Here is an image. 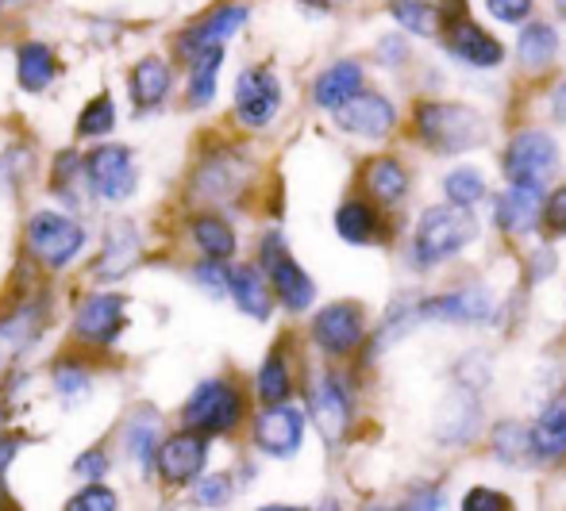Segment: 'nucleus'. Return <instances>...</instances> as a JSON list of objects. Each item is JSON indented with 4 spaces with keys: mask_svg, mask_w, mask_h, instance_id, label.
<instances>
[{
    "mask_svg": "<svg viewBox=\"0 0 566 511\" xmlns=\"http://www.w3.org/2000/svg\"><path fill=\"white\" fill-rule=\"evenodd\" d=\"M59 74V58L46 43H23L15 51V77H20V89L28 93H43L46 85Z\"/></svg>",
    "mask_w": 566,
    "mask_h": 511,
    "instance_id": "c756f323",
    "label": "nucleus"
},
{
    "mask_svg": "<svg viewBox=\"0 0 566 511\" xmlns=\"http://www.w3.org/2000/svg\"><path fill=\"white\" fill-rule=\"evenodd\" d=\"M90 388H93V377L82 370V365H74L70 358L54 365V393H59L62 404L74 408V404H82L85 396H90Z\"/></svg>",
    "mask_w": 566,
    "mask_h": 511,
    "instance_id": "a19ab883",
    "label": "nucleus"
},
{
    "mask_svg": "<svg viewBox=\"0 0 566 511\" xmlns=\"http://www.w3.org/2000/svg\"><path fill=\"white\" fill-rule=\"evenodd\" d=\"M170 93V66L163 58H143L132 70V100L135 108H158Z\"/></svg>",
    "mask_w": 566,
    "mask_h": 511,
    "instance_id": "473e14b6",
    "label": "nucleus"
},
{
    "mask_svg": "<svg viewBox=\"0 0 566 511\" xmlns=\"http://www.w3.org/2000/svg\"><path fill=\"white\" fill-rule=\"evenodd\" d=\"M186 430H197L205 438L235 435L247 423V393L231 377H209L189 393L181 408Z\"/></svg>",
    "mask_w": 566,
    "mask_h": 511,
    "instance_id": "39448f33",
    "label": "nucleus"
},
{
    "mask_svg": "<svg viewBox=\"0 0 566 511\" xmlns=\"http://www.w3.org/2000/svg\"><path fill=\"white\" fill-rule=\"evenodd\" d=\"M85 246L82 223H74L62 212H35L28 220V251L43 262L46 269H66Z\"/></svg>",
    "mask_w": 566,
    "mask_h": 511,
    "instance_id": "9b49d317",
    "label": "nucleus"
},
{
    "mask_svg": "<svg viewBox=\"0 0 566 511\" xmlns=\"http://www.w3.org/2000/svg\"><path fill=\"white\" fill-rule=\"evenodd\" d=\"M524 266H528V285H539V281H547V277L555 274V269H559V262H555V251H552V243H539L536 251L528 254V262H524Z\"/></svg>",
    "mask_w": 566,
    "mask_h": 511,
    "instance_id": "09e8293b",
    "label": "nucleus"
},
{
    "mask_svg": "<svg viewBox=\"0 0 566 511\" xmlns=\"http://www.w3.org/2000/svg\"><path fill=\"white\" fill-rule=\"evenodd\" d=\"M247 173H251V162H247L243 155H235V150H220V155H212L209 162L197 170L193 189H197L201 201L224 204V201H235V196L243 193Z\"/></svg>",
    "mask_w": 566,
    "mask_h": 511,
    "instance_id": "a211bd4d",
    "label": "nucleus"
},
{
    "mask_svg": "<svg viewBox=\"0 0 566 511\" xmlns=\"http://www.w3.org/2000/svg\"><path fill=\"white\" fill-rule=\"evenodd\" d=\"M485 193H490V185H485L482 170L459 166V170H451L448 178H443V196H448V204H454V207L474 212V207L485 201Z\"/></svg>",
    "mask_w": 566,
    "mask_h": 511,
    "instance_id": "c9c22d12",
    "label": "nucleus"
},
{
    "mask_svg": "<svg viewBox=\"0 0 566 511\" xmlns=\"http://www.w3.org/2000/svg\"><path fill=\"white\" fill-rule=\"evenodd\" d=\"M336 235L347 246H374L386 243V220H381V207L366 196H350L336 207Z\"/></svg>",
    "mask_w": 566,
    "mask_h": 511,
    "instance_id": "5701e85b",
    "label": "nucleus"
},
{
    "mask_svg": "<svg viewBox=\"0 0 566 511\" xmlns=\"http://www.w3.org/2000/svg\"><path fill=\"white\" fill-rule=\"evenodd\" d=\"M485 454H490L493 466L509 469V473H528L532 466V438H528V419H516V415H501L490 423V435H485Z\"/></svg>",
    "mask_w": 566,
    "mask_h": 511,
    "instance_id": "aec40b11",
    "label": "nucleus"
},
{
    "mask_svg": "<svg viewBox=\"0 0 566 511\" xmlns=\"http://www.w3.org/2000/svg\"><path fill=\"white\" fill-rule=\"evenodd\" d=\"M451 385L470 388V393H490L493 385V362H490V350L474 347L451 365Z\"/></svg>",
    "mask_w": 566,
    "mask_h": 511,
    "instance_id": "e433bc0d",
    "label": "nucleus"
},
{
    "mask_svg": "<svg viewBox=\"0 0 566 511\" xmlns=\"http://www.w3.org/2000/svg\"><path fill=\"white\" fill-rule=\"evenodd\" d=\"M544 189H513L493 201V227L505 238H524L544 223Z\"/></svg>",
    "mask_w": 566,
    "mask_h": 511,
    "instance_id": "412c9836",
    "label": "nucleus"
},
{
    "mask_svg": "<svg viewBox=\"0 0 566 511\" xmlns=\"http://www.w3.org/2000/svg\"><path fill=\"white\" fill-rule=\"evenodd\" d=\"M555 4H559V12H563V20H566V0H555Z\"/></svg>",
    "mask_w": 566,
    "mask_h": 511,
    "instance_id": "052dcab7",
    "label": "nucleus"
},
{
    "mask_svg": "<svg viewBox=\"0 0 566 511\" xmlns=\"http://www.w3.org/2000/svg\"><path fill=\"white\" fill-rule=\"evenodd\" d=\"M20 162L28 166V158H23L20 150H8V155H0V185H4V181H12L15 173H20Z\"/></svg>",
    "mask_w": 566,
    "mask_h": 511,
    "instance_id": "864d4df0",
    "label": "nucleus"
},
{
    "mask_svg": "<svg viewBox=\"0 0 566 511\" xmlns=\"http://www.w3.org/2000/svg\"><path fill=\"white\" fill-rule=\"evenodd\" d=\"M417 135L436 155H467L490 142V124L470 104L424 100L417 104Z\"/></svg>",
    "mask_w": 566,
    "mask_h": 511,
    "instance_id": "7ed1b4c3",
    "label": "nucleus"
},
{
    "mask_svg": "<svg viewBox=\"0 0 566 511\" xmlns=\"http://www.w3.org/2000/svg\"><path fill=\"white\" fill-rule=\"evenodd\" d=\"M308 412L297 404H282V408H259V415L251 419V446L262 458L274 461H293L305 450L308 438Z\"/></svg>",
    "mask_w": 566,
    "mask_h": 511,
    "instance_id": "9d476101",
    "label": "nucleus"
},
{
    "mask_svg": "<svg viewBox=\"0 0 566 511\" xmlns=\"http://www.w3.org/2000/svg\"><path fill=\"white\" fill-rule=\"evenodd\" d=\"M305 412L328 450H343L358 427V377L343 365H324L305 385Z\"/></svg>",
    "mask_w": 566,
    "mask_h": 511,
    "instance_id": "f257e3e1",
    "label": "nucleus"
},
{
    "mask_svg": "<svg viewBox=\"0 0 566 511\" xmlns=\"http://www.w3.org/2000/svg\"><path fill=\"white\" fill-rule=\"evenodd\" d=\"M228 297L235 300V308L243 311V316L259 319V323H266L270 316H274V289H270L266 274H262L259 266H231V289Z\"/></svg>",
    "mask_w": 566,
    "mask_h": 511,
    "instance_id": "bb28decb",
    "label": "nucleus"
},
{
    "mask_svg": "<svg viewBox=\"0 0 566 511\" xmlns=\"http://www.w3.org/2000/svg\"><path fill=\"white\" fill-rule=\"evenodd\" d=\"M370 316L358 300H332V305L316 308L313 323H308V339L328 362H347V358H363L366 342H370Z\"/></svg>",
    "mask_w": 566,
    "mask_h": 511,
    "instance_id": "423d86ee",
    "label": "nucleus"
},
{
    "mask_svg": "<svg viewBox=\"0 0 566 511\" xmlns=\"http://www.w3.org/2000/svg\"><path fill=\"white\" fill-rule=\"evenodd\" d=\"M139 254H143L139 227H135L132 220H113L108 223L105 251H101V258H97V277L101 281H116V277L132 274Z\"/></svg>",
    "mask_w": 566,
    "mask_h": 511,
    "instance_id": "a878e982",
    "label": "nucleus"
},
{
    "mask_svg": "<svg viewBox=\"0 0 566 511\" xmlns=\"http://www.w3.org/2000/svg\"><path fill=\"white\" fill-rule=\"evenodd\" d=\"M189 66H193V74H189V104H209L217 97V74L224 66V46H212Z\"/></svg>",
    "mask_w": 566,
    "mask_h": 511,
    "instance_id": "4c0bfd02",
    "label": "nucleus"
},
{
    "mask_svg": "<svg viewBox=\"0 0 566 511\" xmlns=\"http://www.w3.org/2000/svg\"><path fill=\"white\" fill-rule=\"evenodd\" d=\"M539 231H544L547 243H555V238H566V185L552 189L544 201V223H539Z\"/></svg>",
    "mask_w": 566,
    "mask_h": 511,
    "instance_id": "49530a36",
    "label": "nucleus"
},
{
    "mask_svg": "<svg viewBox=\"0 0 566 511\" xmlns=\"http://www.w3.org/2000/svg\"><path fill=\"white\" fill-rule=\"evenodd\" d=\"M254 511H313V508H305V504H262Z\"/></svg>",
    "mask_w": 566,
    "mask_h": 511,
    "instance_id": "13d9d810",
    "label": "nucleus"
},
{
    "mask_svg": "<svg viewBox=\"0 0 566 511\" xmlns=\"http://www.w3.org/2000/svg\"><path fill=\"white\" fill-rule=\"evenodd\" d=\"M559 170V142L539 127H524L501 155V173L513 189H547Z\"/></svg>",
    "mask_w": 566,
    "mask_h": 511,
    "instance_id": "6e6552de",
    "label": "nucleus"
},
{
    "mask_svg": "<svg viewBox=\"0 0 566 511\" xmlns=\"http://www.w3.org/2000/svg\"><path fill=\"white\" fill-rule=\"evenodd\" d=\"M420 316H424V327H490L501 319V300L485 281H462L420 297Z\"/></svg>",
    "mask_w": 566,
    "mask_h": 511,
    "instance_id": "0eeeda50",
    "label": "nucleus"
},
{
    "mask_svg": "<svg viewBox=\"0 0 566 511\" xmlns=\"http://www.w3.org/2000/svg\"><path fill=\"white\" fill-rule=\"evenodd\" d=\"M235 477L231 473H209V477H201V481L193 485V500L201 508H224L231 497H235Z\"/></svg>",
    "mask_w": 566,
    "mask_h": 511,
    "instance_id": "c03bdc74",
    "label": "nucleus"
},
{
    "mask_svg": "<svg viewBox=\"0 0 566 511\" xmlns=\"http://www.w3.org/2000/svg\"><path fill=\"white\" fill-rule=\"evenodd\" d=\"M74 473H77V477H85V485H101V477L108 473L105 450H85L82 458L74 461Z\"/></svg>",
    "mask_w": 566,
    "mask_h": 511,
    "instance_id": "3c124183",
    "label": "nucleus"
},
{
    "mask_svg": "<svg viewBox=\"0 0 566 511\" xmlns=\"http://www.w3.org/2000/svg\"><path fill=\"white\" fill-rule=\"evenodd\" d=\"M39 334H43V305H20L0 316V381L28 358Z\"/></svg>",
    "mask_w": 566,
    "mask_h": 511,
    "instance_id": "f3484780",
    "label": "nucleus"
},
{
    "mask_svg": "<svg viewBox=\"0 0 566 511\" xmlns=\"http://www.w3.org/2000/svg\"><path fill=\"white\" fill-rule=\"evenodd\" d=\"M4 4H8V0H0V8H4Z\"/></svg>",
    "mask_w": 566,
    "mask_h": 511,
    "instance_id": "0e129e2a",
    "label": "nucleus"
},
{
    "mask_svg": "<svg viewBox=\"0 0 566 511\" xmlns=\"http://www.w3.org/2000/svg\"><path fill=\"white\" fill-rule=\"evenodd\" d=\"M158 435H163V427H158L155 412H139L132 423H127L124 443H127V454L139 461V469H150L158 461V450H163V446H158Z\"/></svg>",
    "mask_w": 566,
    "mask_h": 511,
    "instance_id": "72a5a7b5",
    "label": "nucleus"
},
{
    "mask_svg": "<svg viewBox=\"0 0 566 511\" xmlns=\"http://www.w3.org/2000/svg\"><path fill=\"white\" fill-rule=\"evenodd\" d=\"M85 170H90V189L108 204H119L135 193V158L127 147H97L85 158Z\"/></svg>",
    "mask_w": 566,
    "mask_h": 511,
    "instance_id": "4468645a",
    "label": "nucleus"
},
{
    "mask_svg": "<svg viewBox=\"0 0 566 511\" xmlns=\"http://www.w3.org/2000/svg\"><path fill=\"white\" fill-rule=\"evenodd\" d=\"M247 23V8L243 4H217L205 20H197L193 28H186L178 35V51L186 62L201 58L205 51L212 46H224V39L235 35L239 28Z\"/></svg>",
    "mask_w": 566,
    "mask_h": 511,
    "instance_id": "6ab92c4d",
    "label": "nucleus"
},
{
    "mask_svg": "<svg viewBox=\"0 0 566 511\" xmlns=\"http://www.w3.org/2000/svg\"><path fill=\"white\" fill-rule=\"evenodd\" d=\"M90 181V170H85V158L74 155V150H62L59 158H54V196H62L66 204H77V185H85Z\"/></svg>",
    "mask_w": 566,
    "mask_h": 511,
    "instance_id": "ea45409f",
    "label": "nucleus"
},
{
    "mask_svg": "<svg viewBox=\"0 0 566 511\" xmlns=\"http://www.w3.org/2000/svg\"><path fill=\"white\" fill-rule=\"evenodd\" d=\"M358 511H394V504H389V500H366Z\"/></svg>",
    "mask_w": 566,
    "mask_h": 511,
    "instance_id": "bf43d9fd",
    "label": "nucleus"
},
{
    "mask_svg": "<svg viewBox=\"0 0 566 511\" xmlns=\"http://www.w3.org/2000/svg\"><path fill=\"white\" fill-rule=\"evenodd\" d=\"M124 311L127 300L119 292H97V297H85L82 308L74 316V334L90 347H108V342L119 339L124 331Z\"/></svg>",
    "mask_w": 566,
    "mask_h": 511,
    "instance_id": "dca6fc26",
    "label": "nucleus"
},
{
    "mask_svg": "<svg viewBox=\"0 0 566 511\" xmlns=\"http://www.w3.org/2000/svg\"><path fill=\"white\" fill-rule=\"evenodd\" d=\"M15 450H20V438H12V435L0 438V473H4V466L15 458Z\"/></svg>",
    "mask_w": 566,
    "mask_h": 511,
    "instance_id": "6e6d98bb",
    "label": "nucleus"
},
{
    "mask_svg": "<svg viewBox=\"0 0 566 511\" xmlns=\"http://www.w3.org/2000/svg\"><path fill=\"white\" fill-rule=\"evenodd\" d=\"M363 185H366V196H370V201L386 212V207H397L405 196H409L412 178H409V170H405L401 158L378 155V158H370V162H366Z\"/></svg>",
    "mask_w": 566,
    "mask_h": 511,
    "instance_id": "b1692460",
    "label": "nucleus"
},
{
    "mask_svg": "<svg viewBox=\"0 0 566 511\" xmlns=\"http://www.w3.org/2000/svg\"><path fill=\"white\" fill-rule=\"evenodd\" d=\"M389 15H394L405 31L424 35V39L440 35V23H443V12L432 0H389Z\"/></svg>",
    "mask_w": 566,
    "mask_h": 511,
    "instance_id": "f704fd0d",
    "label": "nucleus"
},
{
    "mask_svg": "<svg viewBox=\"0 0 566 511\" xmlns=\"http://www.w3.org/2000/svg\"><path fill=\"white\" fill-rule=\"evenodd\" d=\"M293 396H297V377H293V365L285 358V350L277 347L262 358L259 373H254V401L262 408H282V404H293Z\"/></svg>",
    "mask_w": 566,
    "mask_h": 511,
    "instance_id": "cd10ccee",
    "label": "nucleus"
},
{
    "mask_svg": "<svg viewBox=\"0 0 566 511\" xmlns=\"http://www.w3.org/2000/svg\"><path fill=\"white\" fill-rule=\"evenodd\" d=\"M448 46H451L454 58L470 62V66H478V70L501 66V58H505V46H501L497 39H493L490 31L482 28V23L470 20V15H467V20H454L451 23Z\"/></svg>",
    "mask_w": 566,
    "mask_h": 511,
    "instance_id": "393cba45",
    "label": "nucleus"
},
{
    "mask_svg": "<svg viewBox=\"0 0 566 511\" xmlns=\"http://www.w3.org/2000/svg\"><path fill=\"white\" fill-rule=\"evenodd\" d=\"M282 108V85L270 66H247L235 82V116L247 127H266Z\"/></svg>",
    "mask_w": 566,
    "mask_h": 511,
    "instance_id": "2eb2a0df",
    "label": "nucleus"
},
{
    "mask_svg": "<svg viewBox=\"0 0 566 511\" xmlns=\"http://www.w3.org/2000/svg\"><path fill=\"white\" fill-rule=\"evenodd\" d=\"M8 4H20V0H8Z\"/></svg>",
    "mask_w": 566,
    "mask_h": 511,
    "instance_id": "e2e57ef3",
    "label": "nucleus"
},
{
    "mask_svg": "<svg viewBox=\"0 0 566 511\" xmlns=\"http://www.w3.org/2000/svg\"><path fill=\"white\" fill-rule=\"evenodd\" d=\"M516 54H521V62L528 70H547L555 62V54H559V35L544 20L524 23L521 39H516Z\"/></svg>",
    "mask_w": 566,
    "mask_h": 511,
    "instance_id": "2f4dec72",
    "label": "nucleus"
},
{
    "mask_svg": "<svg viewBox=\"0 0 566 511\" xmlns=\"http://www.w3.org/2000/svg\"><path fill=\"white\" fill-rule=\"evenodd\" d=\"M113 127H116V104H113L108 93H101V97H93L82 108V119H77V135H85V139H97V135H108Z\"/></svg>",
    "mask_w": 566,
    "mask_h": 511,
    "instance_id": "79ce46f5",
    "label": "nucleus"
},
{
    "mask_svg": "<svg viewBox=\"0 0 566 511\" xmlns=\"http://www.w3.org/2000/svg\"><path fill=\"white\" fill-rule=\"evenodd\" d=\"M336 124L350 135H363V139H386L397 127V108L381 93H358L355 100H347L336 111Z\"/></svg>",
    "mask_w": 566,
    "mask_h": 511,
    "instance_id": "4be33fe9",
    "label": "nucleus"
},
{
    "mask_svg": "<svg viewBox=\"0 0 566 511\" xmlns=\"http://www.w3.org/2000/svg\"><path fill=\"white\" fill-rule=\"evenodd\" d=\"M193 243H197V251L205 254V262H224L235 254V231H231V223L224 220V215H212V212H205V215H197L193 220Z\"/></svg>",
    "mask_w": 566,
    "mask_h": 511,
    "instance_id": "7c9ffc66",
    "label": "nucleus"
},
{
    "mask_svg": "<svg viewBox=\"0 0 566 511\" xmlns=\"http://www.w3.org/2000/svg\"><path fill=\"white\" fill-rule=\"evenodd\" d=\"M62 511H119V497L108 485H85L66 500Z\"/></svg>",
    "mask_w": 566,
    "mask_h": 511,
    "instance_id": "a18cd8bd",
    "label": "nucleus"
},
{
    "mask_svg": "<svg viewBox=\"0 0 566 511\" xmlns=\"http://www.w3.org/2000/svg\"><path fill=\"white\" fill-rule=\"evenodd\" d=\"M482 235V223L474 212L454 204H432L420 212L417 227L409 238V262L417 274H432V269L448 266L459 254H467Z\"/></svg>",
    "mask_w": 566,
    "mask_h": 511,
    "instance_id": "f03ea898",
    "label": "nucleus"
},
{
    "mask_svg": "<svg viewBox=\"0 0 566 511\" xmlns=\"http://www.w3.org/2000/svg\"><path fill=\"white\" fill-rule=\"evenodd\" d=\"M358 93H363V66H358L355 58L332 62V66L313 82V100L332 111H339L343 104L355 100Z\"/></svg>",
    "mask_w": 566,
    "mask_h": 511,
    "instance_id": "c85d7f7f",
    "label": "nucleus"
},
{
    "mask_svg": "<svg viewBox=\"0 0 566 511\" xmlns=\"http://www.w3.org/2000/svg\"><path fill=\"white\" fill-rule=\"evenodd\" d=\"M205 466H209V438L197 435V430H178V435H170L155 461L158 477H163V485H170V489L201 481Z\"/></svg>",
    "mask_w": 566,
    "mask_h": 511,
    "instance_id": "ddd939ff",
    "label": "nucleus"
},
{
    "mask_svg": "<svg viewBox=\"0 0 566 511\" xmlns=\"http://www.w3.org/2000/svg\"><path fill=\"white\" fill-rule=\"evenodd\" d=\"M459 511H516L513 497L497 485H467L459 497Z\"/></svg>",
    "mask_w": 566,
    "mask_h": 511,
    "instance_id": "37998d69",
    "label": "nucleus"
},
{
    "mask_svg": "<svg viewBox=\"0 0 566 511\" xmlns=\"http://www.w3.org/2000/svg\"><path fill=\"white\" fill-rule=\"evenodd\" d=\"M448 485L443 477H428V481H412L401 497L394 500V511H448Z\"/></svg>",
    "mask_w": 566,
    "mask_h": 511,
    "instance_id": "58836bf2",
    "label": "nucleus"
},
{
    "mask_svg": "<svg viewBox=\"0 0 566 511\" xmlns=\"http://www.w3.org/2000/svg\"><path fill=\"white\" fill-rule=\"evenodd\" d=\"M193 277H197V285H201L209 297H228V289H231V269H224L220 262H201V266L193 269Z\"/></svg>",
    "mask_w": 566,
    "mask_h": 511,
    "instance_id": "de8ad7c7",
    "label": "nucleus"
},
{
    "mask_svg": "<svg viewBox=\"0 0 566 511\" xmlns=\"http://www.w3.org/2000/svg\"><path fill=\"white\" fill-rule=\"evenodd\" d=\"M259 269L266 274L270 289H274L277 305H282L285 311H308L316 305V281L308 277V269L293 258L290 246H285V238L277 235V231L262 235Z\"/></svg>",
    "mask_w": 566,
    "mask_h": 511,
    "instance_id": "1a4fd4ad",
    "label": "nucleus"
},
{
    "mask_svg": "<svg viewBox=\"0 0 566 511\" xmlns=\"http://www.w3.org/2000/svg\"><path fill=\"white\" fill-rule=\"evenodd\" d=\"M378 58L386 62V66H401V62L409 58V46H405L401 35H386V39H378Z\"/></svg>",
    "mask_w": 566,
    "mask_h": 511,
    "instance_id": "603ef678",
    "label": "nucleus"
},
{
    "mask_svg": "<svg viewBox=\"0 0 566 511\" xmlns=\"http://www.w3.org/2000/svg\"><path fill=\"white\" fill-rule=\"evenodd\" d=\"M313 511H347V504H343L339 497H324L321 504H316Z\"/></svg>",
    "mask_w": 566,
    "mask_h": 511,
    "instance_id": "4d7b16f0",
    "label": "nucleus"
},
{
    "mask_svg": "<svg viewBox=\"0 0 566 511\" xmlns=\"http://www.w3.org/2000/svg\"><path fill=\"white\" fill-rule=\"evenodd\" d=\"M490 423L493 419H490V408H485L482 393L451 385L432 412V443L440 446V450L467 454V450H474V446H485Z\"/></svg>",
    "mask_w": 566,
    "mask_h": 511,
    "instance_id": "20e7f679",
    "label": "nucleus"
},
{
    "mask_svg": "<svg viewBox=\"0 0 566 511\" xmlns=\"http://www.w3.org/2000/svg\"><path fill=\"white\" fill-rule=\"evenodd\" d=\"M485 8L501 23H528L532 15V0H485Z\"/></svg>",
    "mask_w": 566,
    "mask_h": 511,
    "instance_id": "8fccbe9b",
    "label": "nucleus"
},
{
    "mask_svg": "<svg viewBox=\"0 0 566 511\" xmlns=\"http://www.w3.org/2000/svg\"><path fill=\"white\" fill-rule=\"evenodd\" d=\"M0 504H4V485H0Z\"/></svg>",
    "mask_w": 566,
    "mask_h": 511,
    "instance_id": "680f3d73",
    "label": "nucleus"
},
{
    "mask_svg": "<svg viewBox=\"0 0 566 511\" xmlns=\"http://www.w3.org/2000/svg\"><path fill=\"white\" fill-rule=\"evenodd\" d=\"M552 116L559 119V124H566V82H559L552 89Z\"/></svg>",
    "mask_w": 566,
    "mask_h": 511,
    "instance_id": "5fc2aeb1",
    "label": "nucleus"
},
{
    "mask_svg": "<svg viewBox=\"0 0 566 511\" xmlns=\"http://www.w3.org/2000/svg\"><path fill=\"white\" fill-rule=\"evenodd\" d=\"M532 438V466L536 469H563L566 466V388L544 401L528 419Z\"/></svg>",
    "mask_w": 566,
    "mask_h": 511,
    "instance_id": "f8f14e48",
    "label": "nucleus"
}]
</instances>
